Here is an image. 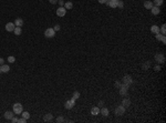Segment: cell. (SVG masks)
I'll use <instances>...</instances> for the list:
<instances>
[{
	"instance_id": "1",
	"label": "cell",
	"mask_w": 166,
	"mask_h": 123,
	"mask_svg": "<svg viewBox=\"0 0 166 123\" xmlns=\"http://www.w3.org/2000/svg\"><path fill=\"white\" fill-rule=\"evenodd\" d=\"M13 112H15V114H21L22 111H23V106H22L21 103H15L13 104Z\"/></svg>"
},
{
	"instance_id": "2",
	"label": "cell",
	"mask_w": 166,
	"mask_h": 123,
	"mask_svg": "<svg viewBox=\"0 0 166 123\" xmlns=\"http://www.w3.org/2000/svg\"><path fill=\"white\" fill-rule=\"evenodd\" d=\"M154 59H155V61L158 63V64H162V63H164L165 62V55L163 53H156L155 57H154Z\"/></svg>"
},
{
	"instance_id": "3",
	"label": "cell",
	"mask_w": 166,
	"mask_h": 123,
	"mask_svg": "<svg viewBox=\"0 0 166 123\" xmlns=\"http://www.w3.org/2000/svg\"><path fill=\"white\" fill-rule=\"evenodd\" d=\"M125 110H126V109H125L122 104H121V105H117V106H116L115 110H114V112H115L116 115L121 116V115H123V114L125 113Z\"/></svg>"
},
{
	"instance_id": "4",
	"label": "cell",
	"mask_w": 166,
	"mask_h": 123,
	"mask_svg": "<svg viewBox=\"0 0 166 123\" xmlns=\"http://www.w3.org/2000/svg\"><path fill=\"white\" fill-rule=\"evenodd\" d=\"M74 105H75V100L72 98L71 100H68V101L64 103V108L66 109V110H71Z\"/></svg>"
},
{
	"instance_id": "5",
	"label": "cell",
	"mask_w": 166,
	"mask_h": 123,
	"mask_svg": "<svg viewBox=\"0 0 166 123\" xmlns=\"http://www.w3.org/2000/svg\"><path fill=\"white\" fill-rule=\"evenodd\" d=\"M44 36H46V38H53L55 36V31H54L53 28H48L44 31Z\"/></svg>"
},
{
	"instance_id": "6",
	"label": "cell",
	"mask_w": 166,
	"mask_h": 123,
	"mask_svg": "<svg viewBox=\"0 0 166 123\" xmlns=\"http://www.w3.org/2000/svg\"><path fill=\"white\" fill-rule=\"evenodd\" d=\"M123 83H126V84H132L133 83V78L130 76V74H126V76H123Z\"/></svg>"
},
{
	"instance_id": "7",
	"label": "cell",
	"mask_w": 166,
	"mask_h": 123,
	"mask_svg": "<svg viewBox=\"0 0 166 123\" xmlns=\"http://www.w3.org/2000/svg\"><path fill=\"white\" fill-rule=\"evenodd\" d=\"M65 13H66V9L64 7H60L57 9V16L58 17H64Z\"/></svg>"
},
{
	"instance_id": "8",
	"label": "cell",
	"mask_w": 166,
	"mask_h": 123,
	"mask_svg": "<svg viewBox=\"0 0 166 123\" xmlns=\"http://www.w3.org/2000/svg\"><path fill=\"white\" fill-rule=\"evenodd\" d=\"M15 28H16V25L13 22H8L7 25H6V30H7L8 32H12L15 30Z\"/></svg>"
},
{
	"instance_id": "9",
	"label": "cell",
	"mask_w": 166,
	"mask_h": 123,
	"mask_svg": "<svg viewBox=\"0 0 166 123\" xmlns=\"http://www.w3.org/2000/svg\"><path fill=\"white\" fill-rule=\"evenodd\" d=\"M117 1H119V0H106L105 4L111 8H116V6H117Z\"/></svg>"
},
{
	"instance_id": "10",
	"label": "cell",
	"mask_w": 166,
	"mask_h": 123,
	"mask_svg": "<svg viewBox=\"0 0 166 123\" xmlns=\"http://www.w3.org/2000/svg\"><path fill=\"white\" fill-rule=\"evenodd\" d=\"M15 116V112L13 111H6L4 112V119H7V120H10Z\"/></svg>"
},
{
	"instance_id": "11",
	"label": "cell",
	"mask_w": 166,
	"mask_h": 123,
	"mask_svg": "<svg viewBox=\"0 0 166 123\" xmlns=\"http://www.w3.org/2000/svg\"><path fill=\"white\" fill-rule=\"evenodd\" d=\"M43 120H44V122H50V121L53 120V115L51 113H47V114H44Z\"/></svg>"
},
{
	"instance_id": "12",
	"label": "cell",
	"mask_w": 166,
	"mask_h": 123,
	"mask_svg": "<svg viewBox=\"0 0 166 123\" xmlns=\"http://www.w3.org/2000/svg\"><path fill=\"white\" fill-rule=\"evenodd\" d=\"M151 11H152V13L154 16L156 15H158L159 12H161V9H159V7H156V6H153V7L151 8Z\"/></svg>"
},
{
	"instance_id": "13",
	"label": "cell",
	"mask_w": 166,
	"mask_h": 123,
	"mask_svg": "<svg viewBox=\"0 0 166 123\" xmlns=\"http://www.w3.org/2000/svg\"><path fill=\"white\" fill-rule=\"evenodd\" d=\"M122 105L124 106V108L126 109V108H129L131 105V100L130 99H127V98H125V99H123V101H122Z\"/></svg>"
},
{
	"instance_id": "14",
	"label": "cell",
	"mask_w": 166,
	"mask_h": 123,
	"mask_svg": "<svg viewBox=\"0 0 166 123\" xmlns=\"http://www.w3.org/2000/svg\"><path fill=\"white\" fill-rule=\"evenodd\" d=\"M99 113H100L99 106H93V108L91 109V114H92V115H98Z\"/></svg>"
},
{
	"instance_id": "15",
	"label": "cell",
	"mask_w": 166,
	"mask_h": 123,
	"mask_svg": "<svg viewBox=\"0 0 166 123\" xmlns=\"http://www.w3.org/2000/svg\"><path fill=\"white\" fill-rule=\"evenodd\" d=\"M13 23H15L16 27H22V25H23V20H22L21 18H17Z\"/></svg>"
},
{
	"instance_id": "16",
	"label": "cell",
	"mask_w": 166,
	"mask_h": 123,
	"mask_svg": "<svg viewBox=\"0 0 166 123\" xmlns=\"http://www.w3.org/2000/svg\"><path fill=\"white\" fill-rule=\"evenodd\" d=\"M1 71H2V73H8L10 71V67L8 64H2L1 65Z\"/></svg>"
},
{
	"instance_id": "17",
	"label": "cell",
	"mask_w": 166,
	"mask_h": 123,
	"mask_svg": "<svg viewBox=\"0 0 166 123\" xmlns=\"http://www.w3.org/2000/svg\"><path fill=\"white\" fill-rule=\"evenodd\" d=\"M149 68H151V61H145L142 64V69L143 70H148Z\"/></svg>"
},
{
	"instance_id": "18",
	"label": "cell",
	"mask_w": 166,
	"mask_h": 123,
	"mask_svg": "<svg viewBox=\"0 0 166 123\" xmlns=\"http://www.w3.org/2000/svg\"><path fill=\"white\" fill-rule=\"evenodd\" d=\"M154 4H153V2L152 1H149V0H147V1H145L144 2V7H145V9H149L151 10V8L153 7Z\"/></svg>"
},
{
	"instance_id": "19",
	"label": "cell",
	"mask_w": 166,
	"mask_h": 123,
	"mask_svg": "<svg viewBox=\"0 0 166 123\" xmlns=\"http://www.w3.org/2000/svg\"><path fill=\"white\" fill-rule=\"evenodd\" d=\"M100 113H101L103 116H108V113H110V111H108L106 108H102L101 110H100Z\"/></svg>"
},
{
	"instance_id": "20",
	"label": "cell",
	"mask_w": 166,
	"mask_h": 123,
	"mask_svg": "<svg viewBox=\"0 0 166 123\" xmlns=\"http://www.w3.org/2000/svg\"><path fill=\"white\" fill-rule=\"evenodd\" d=\"M120 94L122 97H127V89L125 88H120Z\"/></svg>"
},
{
	"instance_id": "21",
	"label": "cell",
	"mask_w": 166,
	"mask_h": 123,
	"mask_svg": "<svg viewBox=\"0 0 166 123\" xmlns=\"http://www.w3.org/2000/svg\"><path fill=\"white\" fill-rule=\"evenodd\" d=\"M13 32H15L16 36H20L22 33V29H21V27H16L15 30H13Z\"/></svg>"
},
{
	"instance_id": "22",
	"label": "cell",
	"mask_w": 166,
	"mask_h": 123,
	"mask_svg": "<svg viewBox=\"0 0 166 123\" xmlns=\"http://www.w3.org/2000/svg\"><path fill=\"white\" fill-rule=\"evenodd\" d=\"M151 31H152L153 33H157V32H159V27H158V25H152Z\"/></svg>"
},
{
	"instance_id": "23",
	"label": "cell",
	"mask_w": 166,
	"mask_h": 123,
	"mask_svg": "<svg viewBox=\"0 0 166 123\" xmlns=\"http://www.w3.org/2000/svg\"><path fill=\"white\" fill-rule=\"evenodd\" d=\"M64 8L68 10V9H72L73 8V4L71 2V1H66V2H64Z\"/></svg>"
},
{
	"instance_id": "24",
	"label": "cell",
	"mask_w": 166,
	"mask_h": 123,
	"mask_svg": "<svg viewBox=\"0 0 166 123\" xmlns=\"http://www.w3.org/2000/svg\"><path fill=\"white\" fill-rule=\"evenodd\" d=\"M153 4L156 6V7H159V6L163 4V0H154V1H153Z\"/></svg>"
},
{
	"instance_id": "25",
	"label": "cell",
	"mask_w": 166,
	"mask_h": 123,
	"mask_svg": "<svg viewBox=\"0 0 166 123\" xmlns=\"http://www.w3.org/2000/svg\"><path fill=\"white\" fill-rule=\"evenodd\" d=\"M22 118H23V119H25V120H28L30 118V114H29V112H23V111H22Z\"/></svg>"
},
{
	"instance_id": "26",
	"label": "cell",
	"mask_w": 166,
	"mask_h": 123,
	"mask_svg": "<svg viewBox=\"0 0 166 123\" xmlns=\"http://www.w3.org/2000/svg\"><path fill=\"white\" fill-rule=\"evenodd\" d=\"M123 7H124V4H123V0H119V1H117V6H116V8H120V9H123Z\"/></svg>"
},
{
	"instance_id": "27",
	"label": "cell",
	"mask_w": 166,
	"mask_h": 123,
	"mask_svg": "<svg viewBox=\"0 0 166 123\" xmlns=\"http://www.w3.org/2000/svg\"><path fill=\"white\" fill-rule=\"evenodd\" d=\"M15 61H16V58L13 55H9V57H8V62H9V63H13Z\"/></svg>"
},
{
	"instance_id": "28",
	"label": "cell",
	"mask_w": 166,
	"mask_h": 123,
	"mask_svg": "<svg viewBox=\"0 0 166 123\" xmlns=\"http://www.w3.org/2000/svg\"><path fill=\"white\" fill-rule=\"evenodd\" d=\"M74 100H76V99H79L80 98V92H78V91H74L73 92V97H72Z\"/></svg>"
},
{
	"instance_id": "29",
	"label": "cell",
	"mask_w": 166,
	"mask_h": 123,
	"mask_svg": "<svg viewBox=\"0 0 166 123\" xmlns=\"http://www.w3.org/2000/svg\"><path fill=\"white\" fill-rule=\"evenodd\" d=\"M155 37H156V39L158 40V41H161V40H162V38L164 37V34H162V33L157 32V33H155Z\"/></svg>"
},
{
	"instance_id": "30",
	"label": "cell",
	"mask_w": 166,
	"mask_h": 123,
	"mask_svg": "<svg viewBox=\"0 0 166 123\" xmlns=\"http://www.w3.org/2000/svg\"><path fill=\"white\" fill-rule=\"evenodd\" d=\"M166 25H163L162 27H161V32H162V34H164L165 36V32H166Z\"/></svg>"
},
{
	"instance_id": "31",
	"label": "cell",
	"mask_w": 166,
	"mask_h": 123,
	"mask_svg": "<svg viewBox=\"0 0 166 123\" xmlns=\"http://www.w3.org/2000/svg\"><path fill=\"white\" fill-rule=\"evenodd\" d=\"M121 85H122V82H121V81H115V88L120 89V88H121Z\"/></svg>"
},
{
	"instance_id": "32",
	"label": "cell",
	"mask_w": 166,
	"mask_h": 123,
	"mask_svg": "<svg viewBox=\"0 0 166 123\" xmlns=\"http://www.w3.org/2000/svg\"><path fill=\"white\" fill-rule=\"evenodd\" d=\"M53 29H54V31L57 32V31H59V30L61 29V27H60V25H55L53 27Z\"/></svg>"
},
{
	"instance_id": "33",
	"label": "cell",
	"mask_w": 166,
	"mask_h": 123,
	"mask_svg": "<svg viewBox=\"0 0 166 123\" xmlns=\"http://www.w3.org/2000/svg\"><path fill=\"white\" fill-rule=\"evenodd\" d=\"M154 70H155L156 72H159V71H161V65H159V64L155 65V67H154Z\"/></svg>"
},
{
	"instance_id": "34",
	"label": "cell",
	"mask_w": 166,
	"mask_h": 123,
	"mask_svg": "<svg viewBox=\"0 0 166 123\" xmlns=\"http://www.w3.org/2000/svg\"><path fill=\"white\" fill-rule=\"evenodd\" d=\"M57 122H64V118H63V116H59V118H57Z\"/></svg>"
},
{
	"instance_id": "35",
	"label": "cell",
	"mask_w": 166,
	"mask_h": 123,
	"mask_svg": "<svg viewBox=\"0 0 166 123\" xmlns=\"http://www.w3.org/2000/svg\"><path fill=\"white\" fill-rule=\"evenodd\" d=\"M27 122V120L23 119V118H21V119H18V123H25Z\"/></svg>"
},
{
	"instance_id": "36",
	"label": "cell",
	"mask_w": 166,
	"mask_h": 123,
	"mask_svg": "<svg viewBox=\"0 0 166 123\" xmlns=\"http://www.w3.org/2000/svg\"><path fill=\"white\" fill-rule=\"evenodd\" d=\"M11 122H12V123H17V122H18V118H16V116H13V118L11 119Z\"/></svg>"
},
{
	"instance_id": "37",
	"label": "cell",
	"mask_w": 166,
	"mask_h": 123,
	"mask_svg": "<svg viewBox=\"0 0 166 123\" xmlns=\"http://www.w3.org/2000/svg\"><path fill=\"white\" fill-rule=\"evenodd\" d=\"M58 4H60L61 7H63V6H64V1H63V0H58Z\"/></svg>"
},
{
	"instance_id": "38",
	"label": "cell",
	"mask_w": 166,
	"mask_h": 123,
	"mask_svg": "<svg viewBox=\"0 0 166 123\" xmlns=\"http://www.w3.org/2000/svg\"><path fill=\"white\" fill-rule=\"evenodd\" d=\"M49 2L51 4H58V0H49Z\"/></svg>"
},
{
	"instance_id": "39",
	"label": "cell",
	"mask_w": 166,
	"mask_h": 123,
	"mask_svg": "<svg viewBox=\"0 0 166 123\" xmlns=\"http://www.w3.org/2000/svg\"><path fill=\"white\" fill-rule=\"evenodd\" d=\"M161 41H162V42H163V43H164V44H165V43H166V37H165V36H164V37H163V38H162V40H161Z\"/></svg>"
},
{
	"instance_id": "40",
	"label": "cell",
	"mask_w": 166,
	"mask_h": 123,
	"mask_svg": "<svg viewBox=\"0 0 166 123\" xmlns=\"http://www.w3.org/2000/svg\"><path fill=\"white\" fill-rule=\"evenodd\" d=\"M103 105H104V102H103V101H100V102H99L98 106H103Z\"/></svg>"
},
{
	"instance_id": "41",
	"label": "cell",
	"mask_w": 166,
	"mask_h": 123,
	"mask_svg": "<svg viewBox=\"0 0 166 123\" xmlns=\"http://www.w3.org/2000/svg\"><path fill=\"white\" fill-rule=\"evenodd\" d=\"M4 58H0V65H2V64H4Z\"/></svg>"
},
{
	"instance_id": "42",
	"label": "cell",
	"mask_w": 166,
	"mask_h": 123,
	"mask_svg": "<svg viewBox=\"0 0 166 123\" xmlns=\"http://www.w3.org/2000/svg\"><path fill=\"white\" fill-rule=\"evenodd\" d=\"M98 1L100 4H105V2H106V0H98Z\"/></svg>"
},
{
	"instance_id": "43",
	"label": "cell",
	"mask_w": 166,
	"mask_h": 123,
	"mask_svg": "<svg viewBox=\"0 0 166 123\" xmlns=\"http://www.w3.org/2000/svg\"><path fill=\"white\" fill-rule=\"evenodd\" d=\"M0 73H2V71H1V65H0Z\"/></svg>"
}]
</instances>
